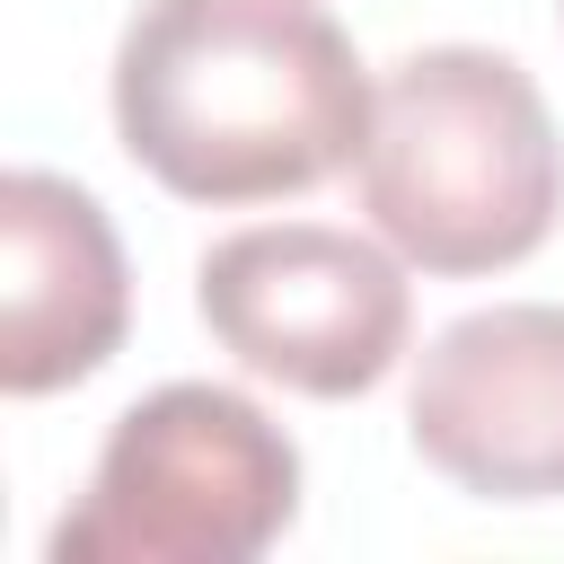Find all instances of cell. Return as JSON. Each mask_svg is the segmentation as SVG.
<instances>
[{
	"label": "cell",
	"instance_id": "obj_1",
	"mask_svg": "<svg viewBox=\"0 0 564 564\" xmlns=\"http://www.w3.org/2000/svg\"><path fill=\"white\" fill-rule=\"evenodd\" d=\"M370 79L326 0H141L115 44V132L185 203H282L370 141Z\"/></svg>",
	"mask_w": 564,
	"mask_h": 564
},
{
	"label": "cell",
	"instance_id": "obj_2",
	"mask_svg": "<svg viewBox=\"0 0 564 564\" xmlns=\"http://www.w3.org/2000/svg\"><path fill=\"white\" fill-rule=\"evenodd\" d=\"M361 212L423 273H502L564 212V141L538 79L485 44L388 62L361 141Z\"/></svg>",
	"mask_w": 564,
	"mask_h": 564
},
{
	"label": "cell",
	"instance_id": "obj_3",
	"mask_svg": "<svg viewBox=\"0 0 564 564\" xmlns=\"http://www.w3.org/2000/svg\"><path fill=\"white\" fill-rule=\"evenodd\" d=\"M300 520V449L264 405L167 379L115 414L88 494L53 520V564H247Z\"/></svg>",
	"mask_w": 564,
	"mask_h": 564
},
{
	"label": "cell",
	"instance_id": "obj_4",
	"mask_svg": "<svg viewBox=\"0 0 564 564\" xmlns=\"http://www.w3.org/2000/svg\"><path fill=\"white\" fill-rule=\"evenodd\" d=\"M194 308L229 361H247L291 397L379 388L414 326V291L397 256L326 220H273L220 238L194 264Z\"/></svg>",
	"mask_w": 564,
	"mask_h": 564
},
{
	"label": "cell",
	"instance_id": "obj_5",
	"mask_svg": "<svg viewBox=\"0 0 564 564\" xmlns=\"http://www.w3.org/2000/svg\"><path fill=\"white\" fill-rule=\"evenodd\" d=\"M405 432L476 502L564 494V308L502 300L441 326L414 361Z\"/></svg>",
	"mask_w": 564,
	"mask_h": 564
},
{
	"label": "cell",
	"instance_id": "obj_6",
	"mask_svg": "<svg viewBox=\"0 0 564 564\" xmlns=\"http://www.w3.org/2000/svg\"><path fill=\"white\" fill-rule=\"evenodd\" d=\"M132 273L88 185L9 167L0 176V388L53 397L115 361Z\"/></svg>",
	"mask_w": 564,
	"mask_h": 564
}]
</instances>
